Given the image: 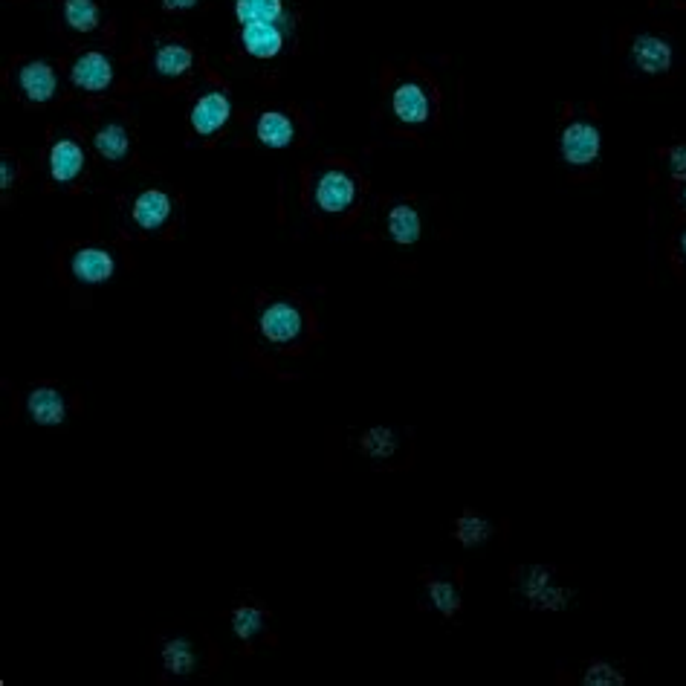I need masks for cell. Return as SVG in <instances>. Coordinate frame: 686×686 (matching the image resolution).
I'll return each mask as SVG.
<instances>
[{
  "label": "cell",
  "mask_w": 686,
  "mask_h": 686,
  "mask_svg": "<svg viewBox=\"0 0 686 686\" xmlns=\"http://www.w3.org/2000/svg\"><path fill=\"white\" fill-rule=\"evenodd\" d=\"M678 244H681V255H684V258H686V229H684V232H681V241H678Z\"/></svg>",
  "instance_id": "f546056e"
},
{
  "label": "cell",
  "mask_w": 686,
  "mask_h": 686,
  "mask_svg": "<svg viewBox=\"0 0 686 686\" xmlns=\"http://www.w3.org/2000/svg\"><path fill=\"white\" fill-rule=\"evenodd\" d=\"M420 229H423L420 226V215H417V209H412V206L400 203V206H394L388 212V238L394 244L412 247V244L420 241Z\"/></svg>",
  "instance_id": "2e32d148"
},
{
  "label": "cell",
  "mask_w": 686,
  "mask_h": 686,
  "mask_svg": "<svg viewBox=\"0 0 686 686\" xmlns=\"http://www.w3.org/2000/svg\"><path fill=\"white\" fill-rule=\"evenodd\" d=\"M200 0H163L165 12H186V9H194Z\"/></svg>",
  "instance_id": "f1b7e54d"
},
{
  "label": "cell",
  "mask_w": 686,
  "mask_h": 686,
  "mask_svg": "<svg viewBox=\"0 0 686 686\" xmlns=\"http://www.w3.org/2000/svg\"><path fill=\"white\" fill-rule=\"evenodd\" d=\"M64 21L76 32H93L99 27V6L96 0H64Z\"/></svg>",
  "instance_id": "7402d4cb"
},
{
  "label": "cell",
  "mask_w": 686,
  "mask_h": 686,
  "mask_svg": "<svg viewBox=\"0 0 686 686\" xmlns=\"http://www.w3.org/2000/svg\"><path fill=\"white\" fill-rule=\"evenodd\" d=\"M582 684L585 686H623L626 684V675H623L617 666L605 663V660H594V663H588V666H585V672H582Z\"/></svg>",
  "instance_id": "484cf974"
},
{
  "label": "cell",
  "mask_w": 686,
  "mask_h": 686,
  "mask_svg": "<svg viewBox=\"0 0 686 686\" xmlns=\"http://www.w3.org/2000/svg\"><path fill=\"white\" fill-rule=\"evenodd\" d=\"M426 597H429L432 608L440 611L443 617H452L461 608V591L452 582H443V579H432L426 585Z\"/></svg>",
  "instance_id": "cb8c5ba5"
},
{
  "label": "cell",
  "mask_w": 686,
  "mask_h": 686,
  "mask_svg": "<svg viewBox=\"0 0 686 686\" xmlns=\"http://www.w3.org/2000/svg\"><path fill=\"white\" fill-rule=\"evenodd\" d=\"M12 177H15V171H12V160H3V163H0V189H3V192H9V189H12Z\"/></svg>",
  "instance_id": "83f0119b"
},
{
  "label": "cell",
  "mask_w": 686,
  "mask_h": 686,
  "mask_svg": "<svg viewBox=\"0 0 686 686\" xmlns=\"http://www.w3.org/2000/svg\"><path fill=\"white\" fill-rule=\"evenodd\" d=\"M93 145H96V151H99L105 160H110V163H122V160L128 157V151H131V137H128V131H125L122 125L105 122V125L96 131Z\"/></svg>",
  "instance_id": "d6986e66"
},
{
  "label": "cell",
  "mask_w": 686,
  "mask_h": 686,
  "mask_svg": "<svg viewBox=\"0 0 686 686\" xmlns=\"http://www.w3.org/2000/svg\"><path fill=\"white\" fill-rule=\"evenodd\" d=\"M160 658H163L165 672L174 675V678H186V675H192L194 669H197V652H194L192 643L183 640V637L165 640Z\"/></svg>",
  "instance_id": "e0dca14e"
},
{
  "label": "cell",
  "mask_w": 686,
  "mask_h": 686,
  "mask_svg": "<svg viewBox=\"0 0 686 686\" xmlns=\"http://www.w3.org/2000/svg\"><path fill=\"white\" fill-rule=\"evenodd\" d=\"M391 110L406 125H423L429 119V110H432L426 87L417 82H403L391 96Z\"/></svg>",
  "instance_id": "9c48e42d"
},
{
  "label": "cell",
  "mask_w": 686,
  "mask_h": 686,
  "mask_svg": "<svg viewBox=\"0 0 686 686\" xmlns=\"http://www.w3.org/2000/svg\"><path fill=\"white\" fill-rule=\"evenodd\" d=\"M229 116H232V102L220 90L200 96L192 105V113H189L194 134H200V137H215L218 131L226 128Z\"/></svg>",
  "instance_id": "8992f818"
},
{
  "label": "cell",
  "mask_w": 686,
  "mask_h": 686,
  "mask_svg": "<svg viewBox=\"0 0 686 686\" xmlns=\"http://www.w3.org/2000/svg\"><path fill=\"white\" fill-rule=\"evenodd\" d=\"M238 27L249 24H284L293 27V18L284 9V0H235Z\"/></svg>",
  "instance_id": "5bb4252c"
},
{
  "label": "cell",
  "mask_w": 686,
  "mask_h": 686,
  "mask_svg": "<svg viewBox=\"0 0 686 686\" xmlns=\"http://www.w3.org/2000/svg\"><path fill=\"white\" fill-rule=\"evenodd\" d=\"M255 137H258L261 145L278 151V148H287V145L293 142V137H296V125H293V119H290L287 113H281V110H267V113H261L258 125H255Z\"/></svg>",
  "instance_id": "9a60e30c"
},
{
  "label": "cell",
  "mask_w": 686,
  "mask_h": 686,
  "mask_svg": "<svg viewBox=\"0 0 686 686\" xmlns=\"http://www.w3.org/2000/svg\"><path fill=\"white\" fill-rule=\"evenodd\" d=\"M684 200H686V192H684Z\"/></svg>",
  "instance_id": "4dcf8cb0"
},
{
  "label": "cell",
  "mask_w": 686,
  "mask_h": 686,
  "mask_svg": "<svg viewBox=\"0 0 686 686\" xmlns=\"http://www.w3.org/2000/svg\"><path fill=\"white\" fill-rule=\"evenodd\" d=\"M18 90H21V96L27 102H32V105L50 102L55 96V90H58L53 64H47V61H27L18 70Z\"/></svg>",
  "instance_id": "ba28073f"
},
{
  "label": "cell",
  "mask_w": 686,
  "mask_h": 686,
  "mask_svg": "<svg viewBox=\"0 0 686 686\" xmlns=\"http://www.w3.org/2000/svg\"><path fill=\"white\" fill-rule=\"evenodd\" d=\"M290 32H293V27H284V24H249V27H241L238 44L252 58L270 61L275 55H281Z\"/></svg>",
  "instance_id": "5b68a950"
},
{
  "label": "cell",
  "mask_w": 686,
  "mask_h": 686,
  "mask_svg": "<svg viewBox=\"0 0 686 686\" xmlns=\"http://www.w3.org/2000/svg\"><path fill=\"white\" fill-rule=\"evenodd\" d=\"M632 67L643 76H666L672 70V61H675V50L666 38L660 35H652V32H643L632 41Z\"/></svg>",
  "instance_id": "7a4b0ae2"
},
{
  "label": "cell",
  "mask_w": 686,
  "mask_h": 686,
  "mask_svg": "<svg viewBox=\"0 0 686 686\" xmlns=\"http://www.w3.org/2000/svg\"><path fill=\"white\" fill-rule=\"evenodd\" d=\"M232 632L241 643H252L258 634L264 632V611L252 608V605H241L232 611Z\"/></svg>",
  "instance_id": "603a6c76"
},
{
  "label": "cell",
  "mask_w": 686,
  "mask_h": 686,
  "mask_svg": "<svg viewBox=\"0 0 686 686\" xmlns=\"http://www.w3.org/2000/svg\"><path fill=\"white\" fill-rule=\"evenodd\" d=\"M47 168H50V177L58 186H67L73 180H79L84 168V151L73 142V139H58L53 148H50V157H47Z\"/></svg>",
  "instance_id": "7c38bea8"
},
{
  "label": "cell",
  "mask_w": 686,
  "mask_h": 686,
  "mask_svg": "<svg viewBox=\"0 0 686 686\" xmlns=\"http://www.w3.org/2000/svg\"><path fill=\"white\" fill-rule=\"evenodd\" d=\"M490 536H493V524L487 522L484 516H478V513H464V516L455 522V539H458L464 548H478V545H484Z\"/></svg>",
  "instance_id": "44dd1931"
},
{
  "label": "cell",
  "mask_w": 686,
  "mask_h": 686,
  "mask_svg": "<svg viewBox=\"0 0 686 686\" xmlns=\"http://www.w3.org/2000/svg\"><path fill=\"white\" fill-rule=\"evenodd\" d=\"M571 600H574V594H571L568 588L550 582L548 588H542L539 594H533V597L527 600V605L536 608V611H565V608L571 605Z\"/></svg>",
  "instance_id": "d4e9b609"
},
{
  "label": "cell",
  "mask_w": 686,
  "mask_h": 686,
  "mask_svg": "<svg viewBox=\"0 0 686 686\" xmlns=\"http://www.w3.org/2000/svg\"><path fill=\"white\" fill-rule=\"evenodd\" d=\"M194 55L189 47L183 44H163L157 55H154V70L163 79H183L192 70Z\"/></svg>",
  "instance_id": "ac0fdd59"
},
{
  "label": "cell",
  "mask_w": 686,
  "mask_h": 686,
  "mask_svg": "<svg viewBox=\"0 0 686 686\" xmlns=\"http://www.w3.org/2000/svg\"><path fill=\"white\" fill-rule=\"evenodd\" d=\"M171 197L165 192H160V189H148V192H142L134 200V223H137L139 229H145V232H157V229H163L165 223H168V218H171Z\"/></svg>",
  "instance_id": "4fadbf2b"
},
{
  "label": "cell",
  "mask_w": 686,
  "mask_h": 686,
  "mask_svg": "<svg viewBox=\"0 0 686 686\" xmlns=\"http://www.w3.org/2000/svg\"><path fill=\"white\" fill-rule=\"evenodd\" d=\"M304 319L299 313V307L293 304H270L261 310V319H258V330L264 339H270L275 345H287V342H296L302 336Z\"/></svg>",
  "instance_id": "277c9868"
},
{
  "label": "cell",
  "mask_w": 686,
  "mask_h": 686,
  "mask_svg": "<svg viewBox=\"0 0 686 686\" xmlns=\"http://www.w3.org/2000/svg\"><path fill=\"white\" fill-rule=\"evenodd\" d=\"M113 270H116L113 255H110L108 249L99 247L79 249L73 255V261H70V273H73L76 281H82V284H102V281H108L110 275H113Z\"/></svg>",
  "instance_id": "8fae6325"
},
{
  "label": "cell",
  "mask_w": 686,
  "mask_h": 686,
  "mask_svg": "<svg viewBox=\"0 0 686 686\" xmlns=\"http://www.w3.org/2000/svg\"><path fill=\"white\" fill-rule=\"evenodd\" d=\"M600 151H603V137H600V128L591 125V122H571L562 128V137H559V154L562 160L574 168H585V165H594L600 160Z\"/></svg>",
  "instance_id": "6da1fadb"
},
{
  "label": "cell",
  "mask_w": 686,
  "mask_h": 686,
  "mask_svg": "<svg viewBox=\"0 0 686 686\" xmlns=\"http://www.w3.org/2000/svg\"><path fill=\"white\" fill-rule=\"evenodd\" d=\"M362 452L371 458V461H391L394 455H397V446H400V440H397V435L391 432V429H385V426H374V429H368L365 435H362Z\"/></svg>",
  "instance_id": "ffe728a7"
},
{
  "label": "cell",
  "mask_w": 686,
  "mask_h": 686,
  "mask_svg": "<svg viewBox=\"0 0 686 686\" xmlns=\"http://www.w3.org/2000/svg\"><path fill=\"white\" fill-rule=\"evenodd\" d=\"M313 194H316V203H319L322 212L339 215V212H348L354 206V200H357V183H354L351 174L330 168V171H325L316 180V192Z\"/></svg>",
  "instance_id": "3957f363"
},
{
  "label": "cell",
  "mask_w": 686,
  "mask_h": 686,
  "mask_svg": "<svg viewBox=\"0 0 686 686\" xmlns=\"http://www.w3.org/2000/svg\"><path fill=\"white\" fill-rule=\"evenodd\" d=\"M27 414L32 423L38 426H61L67 417V403L61 391L53 385H38L32 388L27 397Z\"/></svg>",
  "instance_id": "30bf717a"
},
{
  "label": "cell",
  "mask_w": 686,
  "mask_h": 686,
  "mask_svg": "<svg viewBox=\"0 0 686 686\" xmlns=\"http://www.w3.org/2000/svg\"><path fill=\"white\" fill-rule=\"evenodd\" d=\"M669 171H672L675 180L686 183V145H675L669 151Z\"/></svg>",
  "instance_id": "4316f807"
},
{
  "label": "cell",
  "mask_w": 686,
  "mask_h": 686,
  "mask_svg": "<svg viewBox=\"0 0 686 686\" xmlns=\"http://www.w3.org/2000/svg\"><path fill=\"white\" fill-rule=\"evenodd\" d=\"M70 82L84 93H102L113 84V64L108 55L82 53L70 67Z\"/></svg>",
  "instance_id": "52a82bcc"
}]
</instances>
